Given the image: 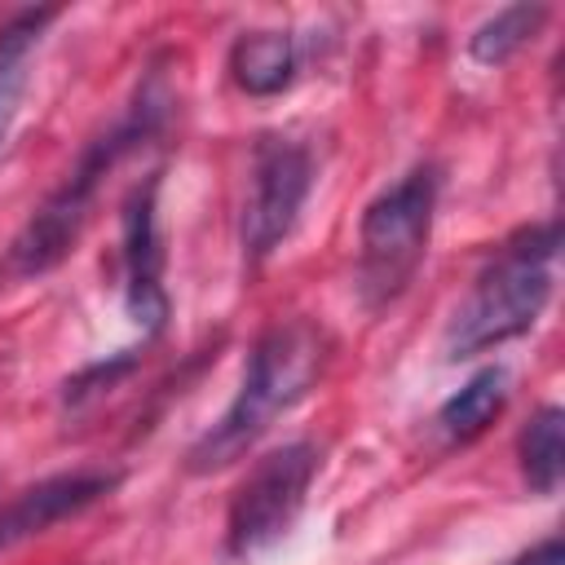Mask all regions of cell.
<instances>
[{
  "mask_svg": "<svg viewBox=\"0 0 565 565\" xmlns=\"http://www.w3.org/2000/svg\"><path fill=\"white\" fill-rule=\"evenodd\" d=\"M168 110H172V88H168L163 71H150L141 79V88H137V97L128 102V110L102 137H93L84 146L75 168L62 177V185H53L49 199L18 230V238L9 247V269L18 278L49 274L75 252V243H79V234H84V225L93 216V203L102 194V181L119 168V159L128 150L146 146L168 124Z\"/></svg>",
  "mask_w": 565,
  "mask_h": 565,
  "instance_id": "cell-1",
  "label": "cell"
},
{
  "mask_svg": "<svg viewBox=\"0 0 565 565\" xmlns=\"http://www.w3.org/2000/svg\"><path fill=\"white\" fill-rule=\"evenodd\" d=\"M327 366V331L309 318H287L260 331V340L247 353L238 393L221 411V419L190 446L185 468L190 472H221L234 459H243L278 415H287L305 393L318 384Z\"/></svg>",
  "mask_w": 565,
  "mask_h": 565,
  "instance_id": "cell-2",
  "label": "cell"
},
{
  "mask_svg": "<svg viewBox=\"0 0 565 565\" xmlns=\"http://www.w3.org/2000/svg\"><path fill=\"white\" fill-rule=\"evenodd\" d=\"M556 247H561V225L556 221H543V225H530V230L512 234L481 265L468 296L450 313L446 335H441V353L450 362H459V358H472V353H486L494 344H508V340L525 335L552 300Z\"/></svg>",
  "mask_w": 565,
  "mask_h": 565,
  "instance_id": "cell-3",
  "label": "cell"
},
{
  "mask_svg": "<svg viewBox=\"0 0 565 565\" xmlns=\"http://www.w3.org/2000/svg\"><path fill=\"white\" fill-rule=\"evenodd\" d=\"M437 168L415 163L384 185L358 225V296L366 309H388L424 265L437 216Z\"/></svg>",
  "mask_w": 565,
  "mask_h": 565,
  "instance_id": "cell-4",
  "label": "cell"
},
{
  "mask_svg": "<svg viewBox=\"0 0 565 565\" xmlns=\"http://www.w3.org/2000/svg\"><path fill=\"white\" fill-rule=\"evenodd\" d=\"M318 472V446L313 441H287L252 463V472L230 494L225 512V547L238 561L260 556L274 547L300 516L305 494Z\"/></svg>",
  "mask_w": 565,
  "mask_h": 565,
  "instance_id": "cell-5",
  "label": "cell"
},
{
  "mask_svg": "<svg viewBox=\"0 0 565 565\" xmlns=\"http://www.w3.org/2000/svg\"><path fill=\"white\" fill-rule=\"evenodd\" d=\"M313 185V154L278 132H265L252 150V185L243 199V256L265 260L300 221Z\"/></svg>",
  "mask_w": 565,
  "mask_h": 565,
  "instance_id": "cell-6",
  "label": "cell"
},
{
  "mask_svg": "<svg viewBox=\"0 0 565 565\" xmlns=\"http://www.w3.org/2000/svg\"><path fill=\"white\" fill-rule=\"evenodd\" d=\"M124 305L146 335L163 331L168 287L159 247V172H150L124 203Z\"/></svg>",
  "mask_w": 565,
  "mask_h": 565,
  "instance_id": "cell-7",
  "label": "cell"
},
{
  "mask_svg": "<svg viewBox=\"0 0 565 565\" xmlns=\"http://www.w3.org/2000/svg\"><path fill=\"white\" fill-rule=\"evenodd\" d=\"M119 486V472L106 468H75V472H57L44 477L26 490H18L4 508H0V556L13 552L18 543L53 530L57 521H71L79 512H88L93 503H102L110 490Z\"/></svg>",
  "mask_w": 565,
  "mask_h": 565,
  "instance_id": "cell-8",
  "label": "cell"
},
{
  "mask_svg": "<svg viewBox=\"0 0 565 565\" xmlns=\"http://www.w3.org/2000/svg\"><path fill=\"white\" fill-rule=\"evenodd\" d=\"M230 79L247 97H274L296 79V44L287 31H243L230 44Z\"/></svg>",
  "mask_w": 565,
  "mask_h": 565,
  "instance_id": "cell-9",
  "label": "cell"
},
{
  "mask_svg": "<svg viewBox=\"0 0 565 565\" xmlns=\"http://www.w3.org/2000/svg\"><path fill=\"white\" fill-rule=\"evenodd\" d=\"M53 18H57V9H22L0 26V146L18 119V106H22V93L31 79V57Z\"/></svg>",
  "mask_w": 565,
  "mask_h": 565,
  "instance_id": "cell-10",
  "label": "cell"
},
{
  "mask_svg": "<svg viewBox=\"0 0 565 565\" xmlns=\"http://www.w3.org/2000/svg\"><path fill=\"white\" fill-rule=\"evenodd\" d=\"M503 406H508V371L503 366H481L459 393H450L441 402L437 428H441L446 441H459L463 446V441L481 437L499 419Z\"/></svg>",
  "mask_w": 565,
  "mask_h": 565,
  "instance_id": "cell-11",
  "label": "cell"
},
{
  "mask_svg": "<svg viewBox=\"0 0 565 565\" xmlns=\"http://www.w3.org/2000/svg\"><path fill=\"white\" fill-rule=\"evenodd\" d=\"M547 22V4H508L499 9L494 18H486L472 40H468V53L481 62V66H503L508 57H516L534 35L539 26Z\"/></svg>",
  "mask_w": 565,
  "mask_h": 565,
  "instance_id": "cell-12",
  "label": "cell"
},
{
  "mask_svg": "<svg viewBox=\"0 0 565 565\" xmlns=\"http://www.w3.org/2000/svg\"><path fill=\"white\" fill-rule=\"evenodd\" d=\"M561 406H543L525 428H521V441H516V459H521V477L534 494H556L561 486Z\"/></svg>",
  "mask_w": 565,
  "mask_h": 565,
  "instance_id": "cell-13",
  "label": "cell"
},
{
  "mask_svg": "<svg viewBox=\"0 0 565 565\" xmlns=\"http://www.w3.org/2000/svg\"><path fill=\"white\" fill-rule=\"evenodd\" d=\"M508 565H565V556H561V539L552 534V539H543L539 547L521 552V556H516V561H508Z\"/></svg>",
  "mask_w": 565,
  "mask_h": 565,
  "instance_id": "cell-14",
  "label": "cell"
}]
</instances>
